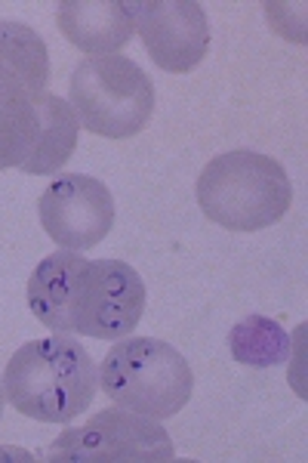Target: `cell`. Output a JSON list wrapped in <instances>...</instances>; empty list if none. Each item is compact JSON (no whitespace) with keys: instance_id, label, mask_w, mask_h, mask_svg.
<instances>
[{"instance_id":"6da1fadb","label":"cell","mask_w":308,"mask_h":463,"mask_svg":"<svg viewBox=\"0 0 308 463\" xmlns=\"http://www.w3.org/2000/svg\"><path fill=\"white\" fill-rule=\"evenodd\" d=\"M96 390L99 368L69 334L25 343L4 371L10 405L41 423H71L93 405Z\"/></svg>"},{"instance_id":"7a4b0ae2","label":"cell","mask_w":308,"mask_h":463,"mask_svg":"<svg viewBox=\"0 0 308 463\" xmlns=\"http://www.w3.org/2000/svg\"><path fill=\"white\" fill-rule=\"evenodd\" d=\"M290 176L268 155H219L198 176V207L229 232H259L275 226L290 211Z\"/></svg>"},{"instance_id":"3957f363","label":"cell","mask_w":308,"mask_h":463,"mask_svg":"<svg viewBox=\"0 0 308 463\" xmlns=\"http://www.w3.org/2000/svg\"><path fill=\"white\" fill-rule=\"evenodd\" d=\"M99 386L115 405L136 414H179L194 392V374L179 349L154 337H124L105 355Z\"/></svg>"},{"instance_id":"277c9868","label":"cell","mask_w":308,"mask_h":463,"mask_svg":"<svg viewBox=\"0 0 308 463\" xmlns=\"http://www.w3.org/2000/svg\"><path fill=\"white\" fill-rule=\"evenodd\" d=\"M78 121L105 139H130L142 133L154 111V84L133 59H84L69 80Z\"/></svg>"},{"instance_id":"5b68a950","label":"cell","mask_w":308,"mask_h":463,"mask_svg":"<svg viewBox=\"0 0 308 463\" xmlns=\"http://www.w3.org/2000/svg\"><path fill=\"white\" fill-rule=\"evenodd\" d=\"M78 115L52 93H19L0 102V170L56 174L78 148Z\"/></svg>"},{"instance_id":"8992f818","label":"cell","mask_w":308,"mask_h":463,"mask_svg":"<svg viewBox=\"0 0 308 463\" xmlns=\"http://www.w3.org/2000/svg\"><path fill=\"white\" fill-rule=\"evenodd\" d=\"M176 458L167 430L154 417L105 408L84 427L65 430L50 445V463H163Z\"/></svg>"},{"instance_id":"52a82bcc","label":"cell","mask_w":308,"mask_h":463,"mask_svg":"<svg viewBox=\"0 0 308 463\" xmlns=\"http://www.w3.org/2000/svg\"><path fill=\"white\" fill-rule=\"evenodd\" d=\"M145 312V281L124 260H84L74 281L69 334L120 340L136 331Z\"/></svg>"},{"instance_id":"ba28073f","label":"cell","mask_w":308,"mask_h":463,"mask_svg":"<svg viewBox=\"0 0 308 463\" xmlns=\"http://www.w3.org/2000/svg\"><path fill=\"white\" fill-rule=\"evenodd\" d=\"M41 222L62 250H89L111 232L115 198L108 185L84 174L59 176L41 195Z\"/></svg>"},{"instance_id":"9c48e42d","label":"cell","mask_w":308,"mask_h":463,"mask_svg":"<svg viewBox=\"0 0 308 463\" xmlns=\"http://www.w3.org/2000/svg\"><path fill=\"white\" fill-rule=\"evenodd\" d=\"M136 34L157 69L185 74L204 62L210 50L207 13L198 0H142L133 4Z\"/></svg>"},{"instance_id":"30bf717a","label":"cell","mask_w":308,"mask_h":463,"mask_svg":"<svg viewBox=\"0 0 308 463\" xmlns=\"http://www.w3.org/2000/svg\"><path fill=\"white\" fill-rule=\"evenodd\" d=\"M59 32L89 56H117L133 41L136 13L124 0H62Z\"/></svg>"},{"instance_id":"8fae6325","label":"cell","mask_w":308,"mask_h":463,"mask_svg":"<svg viewBox=\"0 0 308 463\" xmlns=\"http://www.w3.org/2000/svg\"><path fill=\"white\" fill-rule=\"evenodd\" d=\"M50 56L41 34L22 22H0V93H43Z\"/></svg>"},{"instance_id":"7c38bea8","label":"cell","mask_w":308,"mask_h":463,"mask_svg":"<svg viewBox=\"0 0 308 463\" xmlns=\"http://www.w3.org/2000/svg\"><path fill=\"white\" fill-rule=\"evenodd\" d=\"M231 355L250 368H275L290 358V337L277 321L266 316H247L231 327Z\"/></svg>"},{"instance_id":"4fadbf2b","label":"cell","mask_w":308,"mask_h":463,"mask_svg":"<svg viewBox=\"0 0 308 463\" xmlns=\"http://www.w3.org/2000/svg\"><path fill=\"white\" fill-rule=\"evenodd\" d=\"M0 417H4V383H0Z\"/></svg>"},{"instance_id":"5bb4252c","label":"cell","mask_w":308,"mask_h":463,"mask_svg":"<svg viewBox=\"0 0 308 463\" xmlns=\"http://www.w3.org/2000/svg\"><path fill=\"white\" fill-rule=\"evenodd\" d=\"M4 99H6V96H4V93H0V102H4Z\"/></svg>"}]
</instances>
